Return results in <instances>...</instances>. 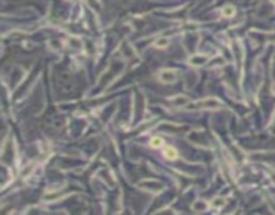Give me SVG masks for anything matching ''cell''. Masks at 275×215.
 <instances>
[{"label":"cell","mask_w":275,"mask_h":215,"mask_svg":"<svg viewBox=\"0 0 275 215\" xmlns=\"http://www.w3.org/2000/svg\"><path fill=\"white\" fill-rule=\"evenodd\" d=\"M164 155H165L168 159H176V157H177V152H176V149L172 148V147H167V148H165V151H164Z\"/></svg>","instance_id":"obj_1"},{"label":"cell","mask_w":275,"mask_h":215,"mask_svg":"<svg viewBox=\"0 0 275 215\" xmlns=\"http://www.w3.org/2000/svg\"><path fill=\"white\" fill-rule=\"evenodd\" d=\"M162 144H164V141L161 137H153V139L150 140V145L153 147V148H158V147H161Z\"/></svg>","instance_id":"obj_2"},{"label":"cell","mask_w":275,"mask_h":215,"mask_svg":"<svg viewBox=\"0 0 275 215\" xmlns=\"http://www.w3.org/2000/svg\"><path fill=\"white\" fill-rule=\"evenodd\" d=\"M233 14H235V10H233V7H231V6H230V7H226L223 10V15H224V16H232Z\"/></svg>","instance_id":"obj_3"},{"label":"cell","mask_w":275,"mask_h":215,"mask_svg":"<svg viewBox=\"0 0 275 215\" xmlns=\"http://www.w3.org/2000/svg\"><path fill=\"white\" fill-rule=\"evenodd\" d=\"M167 39H158V40H157V43H156V46H157V47H161V46H162V47H164V46H167Z\"/></svg>","instance_id":"obj_4"},{"label":"cell","mask_w":275,"mask_h":215,"mask_svg":"<svg viewBox=\"0 0 275 215\" xmlns=\"http://www.w3.org/2000/svg\"><path fill=\"white\" fill-rule=\"evenodd\" d=\"M271 1H272V3H275V0H271Z\"/></svg>","instance_id":"obj_5"}]
</instances>
